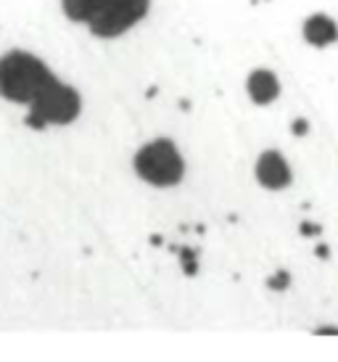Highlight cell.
Returning <instances> with one entry per match:
<instances>
[{
    "mask_svg": "<svg viewBox=\"0 0 338 362\" xmlns=\"http://www.w3.org/2000/svg\"><path fill=\"white\" fill-rule=\"evenodd\" d=\"M278 93H280V85H278V77H275L272 71L259 69L249 77V95H251V101L259 103V106L272 103L278 98Z\"/></svg>",
    "mask_w": 338,
    "mask_h": 362,
    "instance_id": "8992f818",
    "label": "cell"
},
{
    "mask_svg": "<svg viewBox=\"0 0 338 362\" xmlns=\"http://www.w3.org/2000/svg\"><path fill=\"white\" fill-rule=\"evenodd\" d=\"M289 286V272H278V278L269 281V288H286Z\"/></svg>",
    "mask_w": 338,
    "mask_h": 362,
    "instance_id": "52a82bcc",
    "label": "cell"
},
{
    "mask_svg": "<svg viewBox=\"0 0 338 362\" xmlns=\"http://www.w3.org/2000/svg\"><path fill=\"white\" fill-rule=\"evenodd\" d=\"M0 95L30 106L27 124L32 130L69 124L82 109L80 93L59 82L40 59L24 51H11L0 59Z\"/></svg>",
    "mask_w": 338,
    "mask_h": 362,
    "instance_id": "6da1fadb",
    "label": "cell"
},
{
    "mask_svg": "<svg viewBox=\"0 0 338 362\" xmlns=\"http://www.w3.org/2000/svg\"><path fill=\"white\" fill-rule=\"evenodd\" d=\"M61 3L71 21L88 24L90 32L98 37H117L127 32L148 11V0H61Z\"/></svg>",
    "mask_w": 338,
    "mask_h": 362,
    "instance_id": "7a4b0ae2",
    "label": "cell"
},
{
    "mask_svg": "<svg viewBox=\"0 0 338 362\" xmlns=\"http://www.w3.org/2000/svg\"><path fill=\"white\" fill-rule=\"evenodd\" d=\"M135 170L143 180H148L151 185H159V188H169V185H177L185 175V161L177 153L175 143L167 138L143 146L135 156Z\"/></svg>",
    "mask_w": 338,
    "mask_h": 362,
    "instance_id": "3957f363",
    "label": "cell"
},
{
    "mask_svg": "<svg viewBox=\"0 0 338 362\" xmlns=\"http://www.w3.org/2000/svg\"><path fill=\"white\" fill-rule=\"evenodd\" d=\"M293 132H296V135H304V132H307V122L298 119L296 124H293Z\"/></svg>",
    "mask_w": 338,
    "mask_h": 362,
    "instance_id": "ba28073f",
    "label": "cell"
},
{
    "mask_svg": "<svg viewBox=\"0 0 338 362\" xmlns=\"http://www.w3.org/2000/svg\"><path fill=\"white\" fill-rule=\"evenodd\" d=\"M304 37L307 42L312 45H317V48H325L330 42L338 40V27L336 21L325 16V13H315V16H309L307 24H304Z\"/></svg>",
    "mask_w": 338,
    "mask_h": 362,
    "instance_id": "5b68a950",
    "label": "cell"
},
{
    "mask_svg": "<svg viewBox=\"0 0 338 362\" xmlns=\"http://www.w3.org/2000/svg\"><path fill=\"white\" fill-rule=\"evenodd\" d=\"M257 180L269 188V191H280L291 185V167L289 161L283 159L278 151H267L262 153L257 161Z\"/></svg>",
    "mask_w": 338,
    "mask_h": 362,
    "instance_id": "277c9868",
    "label": "cell"
}]
</instances>
